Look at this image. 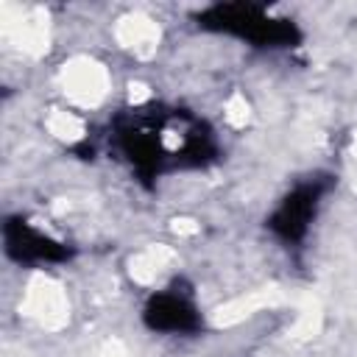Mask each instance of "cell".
<instances>
[{"mask_svg":"<svg viewBox=\"0 0 357 357\" xmlns=\"http://www.w3.org/2000/svg\"><path fill=\"white\" fill-rule=\"evenodd\" d=\"M332 181L329 178H304L298 184H293L282 198L279 204L271 209L265 226L268 231L284 243V245H298L304 243V237L310 234V226L329 192Z\"/></svg>","mask_w":357,"mask_h":357,"instance_id":"cell-3","label":"cell"},{"mask_svg":"<svg viewBox=\"0 0 357 357\" xmlns=\"http://www.w3.org/2000/svg\"><path fill=\"white\" fill-rule=\"evenodd\" d=\"M195 22L206 33L229 36L257 50H290L304 39L296 20L257 3H212L195 14Z\"/></svg>","mask_w":357,"mask_h":357,"instance_id":"cell-2","label":"cell"},{"mask_svg":"<svg viewBox=\"0 0 357 357\" xmlns=\"http://www.w3.org/2000/svg\"><path fill=\"white\" fill-rule=\"evenodd\" d=\"M112 142L120 156L145 178L173 170L206 167L218 156V139L209 123L184 109L156 103L128 109L114 120Z\"/></svg>","mask_w":357,"mask_h":357,"instance_id":"cell-1","label":"cell"},{"mask_svg":"<svg viewBox=\"0 0 357 357\" xmlns=\"http://www.w3.org/2000/svg\"><path fill=\"white\" fill-rule=\"evenodd\" d=\"M3 251L11 262L25 268H45V265H61L73 257V248L53 237L50 231L39 229L28 218H6L3 223Z\"/></svg>","mask_w":357,"mask_h":357,"instance_id":"cell-4","label":"cell"},{"mask_svg":"<svg viewBox=\"0 0 357 357\" xmlns=\"http://www.w3.org/2000/svg\"><path fill=\"white\" fill-rule=\"evenodd\" d=\"M142 324L159 335H195L204 326V318L195 296L178 284H170L145 298Z\"/></svg>","mask_w":357,"mask_h":357,"instance_id":"cell-5","label":"cell"}]
</instances>
